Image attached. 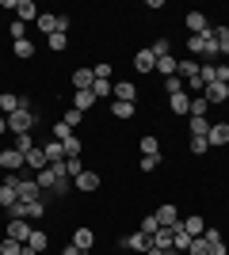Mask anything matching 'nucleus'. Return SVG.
Masks as SVG:
<instances>
[{
	"label": "nucleus",
	"mask_w": 229,
	"mask_h": 255,
	"mask_svg": "<svg viewBox=\"0 0 229 255\" xmlns=\"http://www.w3.org/2000/svg\"><path fill=\"white\" fill-rule=\"evenodd\" d=\"M92 73H96V80H111V73H115V69H111L107 61H99L96 69H92Z\"/></svg>",
	"instance_id": "nucleus-46"
},
{
	"label": "nucleus",
	"mask_w": 229,
	"mask_h": 255,
	"mask_svg": "<svg viewBox=\"0 0 229 255\" xmlns=\"http://www.w3.org/2000/svg\"><path fill=\"white\" fill-rule=\"evenodd\" d=\"M199 69H203V65H199L195 57H184V61L176 65V73H180V80H191V76H199Z\"/></svg>",
	"instance_id": "nucleus-21"
},
{
	"label": "nucleus",
	"mask_w": 229,
	"mask_h": 255,
	"mask_svg": "<svg viewBox=\"0 0 229 255\" xmlns=\"http://www.w3.org/2000/svg\"><path fill=\"white\" fill-rule=\"evenodd\" d=\"M46 198H50V194H46ZM46 198H38V202H27V221H38V217L46 213Z\"/></svg>",
	"instance_id": "nucleus-33"
},
{
	"label": "nucleus",
	"mask_w": 229,
	"mask_h": 255,
	"mask_svg": "<svg viewBox=\"0 0 229 255\" xmlns=\"http://www.w3.org/2000/svg\"><path fill=\"white\" fill-rule=\"evenodd\" d=\"M38 198H46V191L38 187V179H23L19 175V202H38Z\"/></svg>",
	"instance_id": "nucleus-4"
},
{
	"label": "nucleus",
	"mask_w": 229,
	"mask_h": 255,
	"mask_svg": "<svg viewBox=\"0 0 229 255\" xmlns=\"http://www.w3.org/2000/svg\"><path fill=\"white\" fill-rule=\"evenodd\" d=\"M134 69H138V73H153V69H157V57H153L149 50H142L134 57Z\"/></svg>",
	"instance_id": "nucleus-23"
},
{
	"label": "nucleus",
	"mask_w": 229,
	"mask_h": 255,
	"mask_svg": "<svg viewBox=\"0 0 229 255\" xmlns=\"http://www.w3.org/2000/svg\"><path fill=\"white\" fill-rule=\"evenodd\" d=\"M11 38H15V42H23V38H27V27H23V23H19V19L11 23Z\"/></svg>",
	"instance_id": "nucleus-49"
},
{
	"label": "nucleus",
	"mask_w": 229,
	"mask_h": 255,
	"mask_svg": "<svg viewBox=\"0 0 229 255\" xmlns=\"http://www.w3.org/2000/svg\"><path fill=\"white\" fill-rule=\"evenodd\" d=\"M191 240H195V236H187L184 225H180V229H172V252H187V248H191Z\"/></svg>",
	"instance_id": "nucleus-24"
},
{
	"label": "nucleus",
	"mask_w": 229,
	"mask_h": 255,
	"mask_svg": "<svg viewBox=\"0 0 229 255\" xmlns=\"http://www.w3.org/2000/svg\"><path fill=\"white\" fill-rule=\"evenodd\" d=\"M187 255H210L207 236H195V240H191V248H187Z\"/></svg>",
	"instance_id": "nucleus-36"
},
{
	"label": "nucleus",
	"mask_w": 229,
	"mask_h": 255,
	"mask_svg": "<svg viewBox=\"0 0 229 255\" xmlns=\"http://www.w3.org/2000/svg\"><path fill=\"white\" fill-rule=\"evenodd\" d=\"M153 168H161V156H142V171H153Z\"/></svg>",
	"instance_id": "nucleus-50"
},
{
	"label": "nucleus",
	"mask_w": 229,
	"mask_h": 255,
	"mask_svg": "<svg viewBox=\"0 0 229 255\" xmlns=\"http://www.w3.org/2000/svg\"><path fill=\"white\" fill-rule=\"evenodd\" d=\"M149 53L153 57H168V53H172V42H168V38H157V42L149 46Z\"/></svg>",
	"instance_id": "nucleus-35"
},
{
	"label": "nucleus",
	"mask_w": 229,
	"mask_h": 255,
	"mask_svg": "<svg viewBox=\"0 0 229 255\" xmlns=\"http://www.w3.org/2000/svg\"><path fill=\"white\" fill-rule=\"evenodd\" d=\"M61 255H84V252H80L76 244H69V248H61Z\"/></svg>",
	"instance_id": "nucleus-52"
},
{
	"label": "nucleus",
	"mask_w": 229,
	"mask_h": 255,
	"mask_svg": "<svg viewBox=\"0 0 229 255\" xmlns=\"http://www.w3.org/2000/svg\"><path fill=\"white\" fill-rule=\"evenodd\" d=\"M203 99H207V103H226L229 88L226 84H207V88H203Z\"/></svg>",
	"instance_id": "nucleus-11"
},
{
	"label": "nucleus",
	"mask_w": 229,
	"mask_h": 255,
	"mask_svg": "<svg viewBox=\"0 0 229 255\" xmlns=\"http://www.w3.org/2000/svg\"><path fill=\"white\" fill-rule=\"evenodd\" d=\"M73 187L76 191H99V175L96 171H80V175L73 179Z\"/></svg>",
	"instance_id": "nucleus-13"
},
{
	"label": "nucleus",
	"mask_w": 229,
	"mask_h": 255,
	"mask_svg": "<svg viewBox=\"0 0 229 255\" xmlns=\"http://www.w3.org/2000/svg\"><path fill=\"white\" fill-rule=\"evenodd\" d=\"M187 53L191 57H207V65H210V57H218V42H214V34H191L187 38Z\"/></svg>",
	"instance_id": "nucleus-1"
},
{
	"label": "nucleus",
	"mask_w": 229,
	"mask_h": 255,
	"mask_svg": "<svg viewBox=\"0 0 229 255\" xmlns=\"http://www.w3.org/2000/svg\"><path fill=\"white\" fill-rule=\"evenodd\" d=\"M73 244L80 248V252H88V248L96 244V233H92V229H84V225H80V229H76V233H73Z\"/></svg>",
	"instance_id": "nucleus-19"
},
{
	"label": "nucleus",
	"mask_w": 229,
	"mask_h": 255,
	"mask_svg": "<svg viewBox=\"0 0 229 255\" xmlns=\"http://www.w3.org/2000/svg\"><path fill=\"white\" fill-rule=\"evenodd\" d=\"M157 229H161V221H157V213H153V217H145V221H142V229H138V233L153 236V233H157Z\"/></svg>",
	"instance_id": "nucleus-43"
},
{
	"label": "nucleus",
	"mask_w": 229,
	"mask_h": 255,
	"mask_svg": "<svg viewBox=\"0 0 229 255\" xmlns=\"http://www.w3.org/2000/svg\"><path fill=\"white\" fill-rule=\"evenodd\" d=\"M180 225H184L187 236H203V233H207V221H203L199 213H195V217H187V221H180Z\"/></svg>",
	"instance_id": "nucleus-25"
},
{
	"label": "nucleus",
	"mask_w": 229,
	"mask_h": 255,
	"mask_svg": "<svg viewBox=\"0 0 229 255\" xmlns=\"http://www.w3.org/2000/svg\"><path fill=\"white\" fill-rule=\"evenodd\" d=\"M69 137H73V129H69L65 122H57L54 126V141H69Z\"/></svg>",
	"instance_id": "nucleus-48"
},
{
	"label": "nucleus",
	"mask_w": 229,
	"mask_h": 255,
	"mask_svg": "<svg viewBox=\"0 0 229 255\" xmlns=\"http://www.w3.org/2000/svg\"><path fill=\"white\" fill-rule=\"evenodd\" d=\"M168 107H172L176 115H191V96H187V92H176V96H168Z\"/></svg>",
	"instance_id": "nucleus-15"
},
{
	"label": "nucleus",
	"mask_w": 229,
	"mask_h": 255,
	"mask_svg": "<svg viewBox=\"0 0 229 255\" xmlns=\"http://www.w3.org/2000/svg\"><path fill=\"white\" fill-rule=\"evenodd\" d=\"M149 240H153L149 248H161V252H172V229H157V233H153Z\"/></svg>",
	"instance_id": "nucleus-20"
},
{
	"label": "nucleus",
	"mask_w": 229,
	"mask_h": 255,
	"mask_svg": "<svg viewBox=\"0 0 229 255\" xmlns=\"http://www.w3.org/2000/svg\"><path fill=\"white\" fill-rule=\"evenodd\" d=\"M187 27H191V34H207L210 31V23L203 11H187Z\"/></svg>",
	"instance_id": "nucleus-17"
},
{
	"label": "nucleus",
	"mask_w": 229,
	"mask_h": 255,
	"mask_svg": "<svg viewBox=\"0 0 229 255\" xmlns=\"http://www.w3.org/2000/svg\"><path fill=\"white\" fill-rule=\"evenodd\" d=\"M164 92H168V96L184 92V80H180V76H164Z\"/></svg>",
	"instance_id": "nucleus-42"
},
{
	"label": "nucleus",
	"mask_w": 229,
	"mask_h": 255,
	"mask_svg": "<svg viewBox=\"0 0 229 255\" xmlns=\"http://www.w3.org/2000/svg\"><path fill=\"white\" fill-rule=\"evenodd\" d=\"M168 255H176V252H168Z\"/></svg>",
	"instance_id": "nucleus-55"
},
{
	"label": "nucleus",
	"mask_w": 229,
	"mask_h": 255,
	"mask_svg": "<svg viewBox=\"0 0 229 255\" xmlns=\"http://www.w3.org/2000/svg\"><path fill=\"white\" fill-rule=\"evenodd\" d=\"M42 152H46V160H50V164H61V160H65V145H61V141H54V137H50V145H42Z\"/></svg>",
	"instance_id": "nucleus-22"
},
{
	"label": "nucleus",
	"mask_w": 229,
	"mask_h": 255,
	"mask_svg": "<svg viewBox=\"0 0 229 255\" xmlns=\"http://www.w3.org/2000/svg\"><path fill=\"white\" fill-rule=\"evenodd\" d=\"M19 107H27V99L11 96V92H4V96H0V115H4V118H8V115H15Z\"/></svg>",
	"instance_id": "nucleus-10"
},
{
	"label": "nucleus",
	"mask_w": 229,
	"mask_h": 255,
	"mask_svg": "<svg viewBox=\"0 0 229 255\" xmlns=\"http://www.w3.org/2000/svg\"><path fill=\"white\" fill-rule=\"evenodd\" d=\"M61 145H65V156H80V137H69V141H61Z\"/></svg>",
	"instance_id": "nucleus-45"
},
{
	"label": "nucleus",
	"mask_w": 229,
	"mask_h": 255,
	"mask_svg": "<svg viewBox=\"0 0 229 255\" xmlns=\"http://www.w3.org/2000/svg\"><path fill=\"white\" fill-rule=\"evenodd\" d=\"M34 122H38V115H34L31 107H19L15 115H8V133H31Z\"/></svg>",
	"instance_id": "nucleus-2"
},
{
	"label": "nucleus",
	"mask_w": 229,
	"mask_h": 255,
	"mask_svg": "<svg viewBox=\"0 0 229 255\" xmlns=\"http://www.w3.org/2000/svg\"><path fill=\"white\" fill-rule=\"evenodd\" d=\"M61 122H65V126H69V129H73V126H76V122H80V111H65V118H61Z\"/></svg>",
	"instance_id": "nucleus-51"
},
{
	"label": "nucleus",
	"mask_w": 229,
	"mask_h": 255,
	"mask_svg": "<svg viewBox=\"0 0 229 255\" xmlns=\"http://www.w3.org/2000/svg\"><path fill=\"white\" fill-rule=\"evenodd\" d=\"M0 133H8V118L0 115Z\"/></svg>",
	"instance_id": "nucleus-53"
},
{
	"label": "nucleus",
	"mask_w": 229,
	"mask_h": 255,
	"mask_svg": "<svg viewBox=\"0 0 229 255\" xmlns=\"http://www.w3.org/2000/svg\"><path fill=\"white\" fill-rule=\"evenodd\" d=\"M46 248H50V236H46L42 229H34V233H31V240L23 244V252H27V255H42Z\"/></svg>",
	"instance_id": "nucleus-6"
},
{
	"label": "nucleus",
	"mask_w": 229,
	"mask_h": 255,
	"mask_svg": "<svg viewBox=\"0 0 229 255\" xmlns=\"http://www.w3.org/2000/svg\"><path fill=\"white\" fill-rule=\"evenodd\" d=\"M0 255H23V244H19V240H8V236H4V240H0Z\"/></svg>",
	"instance_id": "nucleus-37"
},
{
	"label": "nucleus",
	"mask_w": 229,
	"mask_h": 255,
	"mask_svg": "<svg viewBox=\"0 0 229 255\" xmlns=\"http://www.w3.org/2000/svg\"><path fill=\"white\" fill-rule=\"evenodd\" d=\"M92 96L96 99H111V80H96V84H92Z\"/></svg>",
	"instance_id": "nucleus-41"
},
{
	"label": "nucleus",
	"mask_w": 229,
	"mask_h": 255,
	"mask_svg": "<svg viewBox=\"0 0 229 255\" xmlns=\"http://www.w3.org/2000/svg\"><path fill=\"white\" fill-rule=\"evenodd\" d=\"M19 168H27V164H23V152H15V149H4L0 152V171H19Z\"/></svg>",
	"instance_id": "nucleus-5"
},
{
	"label": "nucleus",
	"mask_w": 229,
	"mask_h": 255,
	"mask_svg": "<svg viewBox=\"0 0 229 255\" xmlns=\"http://www.w3.org/2000/svg\"><path fill=\"white\" fill-rule=\"evenodd\" d=\"M31 225L27 221H8V240H19V244H27V240H31Z\"/></svg>",
	"instance_id": "nucleus-8"
},
{
	"label": "nucleus",
	"mask_w": 229,
	"mask_h": 255,
	"mask_svg": "<svg viewBox=\"0 0 229 255\" xmlns=\"http://www.w3.org/2000/svg\"><path fill=\"white\" fill-rule=\"evenodd\" d=\"M11 53L27 61V57H34V42H31V38H23V42H11Z\"/></svg>",
	"instance_id": "nucleus-29"
},
{
	"label": "nucleus",
	"mask_w": 229,
	"mask_h": 255,
	"mask_svg": "<svg viewBox=\"0 0 229 255\" xmlns=\"http://www.w3.org/2000/svg\"><path fill=\"white\" fill-rule=\"evenodd\" d=\"M80 171H84V164H80V156H65V175H69V179H76Z\"/></svg>",
	"instance_id": "nucleus-38"
},
{
	"label": "nucleus",
	"mask_w": 229,
	"mask_h": 255,
	"mask_svg": "<svg viewBox=\"0 0 229 255\" xmlns=\"http://www.w3.org/2000/svg\"><path fill=\"white\" fill-rule=\"evenodd\" d=\"M111 115L126 122V118H134V103H119V99H115V103H111Z\"/></svg>",
	"instance_id": "nucleus-32"
},
{
	"label": "nucleus",
	"mask_w": 229,
	"mask_h": 255,
	"mask_svg": "<svg viewBox=\"0 0 229 255\" xmlns=\"http://www.w3.org/2000/svg\"><path fill=\"white\" fill-rule=\"evenodd\" d=\"M157 221H161V229H180V217H176V206H161V210H157Z\"/></svg>",
	"instance_id": "nucleus-16"
},
{
	"label": "nucleus",
	"mask_w": 229,
	"mask_h": 255,
	"mask_svg": "<svg viewBox=\"0 0 229 255\" xmlns=\"http://www.w3.org/2000/svg\"><path fill=\"white\" fill-rule=\"evenodd\" d=\"M11 149H15V152H23V156H27V152L34 149V141H31V133H15V145H11Z\"/></svg>",
	"instance_id": "nucleus-34"
},
{
	"label": "nucleus",
	"mask_w": 229,
	"mask_h": 255,
	"mask_svg": "<svg viewBox=\"0 0 229 255\" xmlns=\"http://www.w3.org/2000/svg\"><path fill=\"white\" fill-rule=\"evenodd\" d=\"M92 84H96V73H92V69H76L73 73V88L76 92H92Z\"/></svg>",
	"instance_id": "nucleus-9"
},
{
	"label": "nucleus",
	"mask_w": 229,
	"mask_h": 255,
	"mask_svg": "<svg viewBox=\"0 0 229 255\" xmlns=\"http://www.w3.org/2000/svg\"><path fill=\"white\" fill-rule=\"evenodd\" d=\"M111 99H119V103H134V99H138L134 80H115V84H111Z\"/></svg>",
	"instance_id": "nucleus-3"
},
{
	"label": "nucleus",
	"mask_w": 229,
	"mask_h": 255,
	"mask_svg": "<svg viewBox=\"0 0 229 255\" xmlns=\"http://www.w3.org/2000/svg\"><path fill=\"white\" fill-rule=\"evenodd\" d=\"M207 141L210 145H229V122H214L210 133H207Z\"/></svg>",
	"instance_id": "nucleus-12"
},
{
	"label": "nucleus",
	"mask_w": 229,
	"mask_h": 255,
	"mask_svg": "<svg viewBox=\"0 0 229 255\" xmlns=\"http://www.w3.org/2000/svg\"><path fill=\"white\" fill-rule=\"evenodd\" d=\"M207 99H203V96H195V99H191V115H195V118H207ZM191 115H187V118H191Z\"/></svg>",
	"instance_id": "nucleus-40"
},
{
	"label": "nucleus",
	"mask_w": 229,
	"mask_h": 255,
	"mask_svg": "<svg viewBox=\"0 0 229 255\" xmlns=\"http://www.w3.org/2000/svg\"><path fill=\"white\" fill-rule=\"evenodd\" d=\"M145 255H168V252H161V248H149V252H145Z\"/></svg>",
	"instance_id": "nucleus-54"
},
{
	"label": "nucleus",
	"mask_w": 229,
	"mask_h": 255,
	"mask_svg": "<svg viewBox=\"0 0 229 255\" xmlns=\"http://www.w3.org/2000/svg\"><path fill=\"white\" fill-rule=\"evenodd\" d=\"M176 65H180V61H176L172 53H168V57H157V73H164V76H176Z\"/></svg>",
	"instance_id": "nucleus-31"
},
{
	"label": "nucleus",
	"mask_w": 229,
	"mask_h": 255,
	"mask_svg": "<svg viewBox=\"0 0 229 255\" xmlns=\"http://www.w3.org/2000/svg\"><path fill=\"white\" fill-rule=\"evenodd\" d=\"M149 236L145 233H130V236H122V248H126V252H149Z\"/></svg>",
	"instance_id": "nucleus-7"
},
{
	"label": "nucleus",
	"mask_w": 229,
	"mask_h": 255,
	"mask_svg": "<svg viewBox=\"0 0 229 255\" xmlns=\"http://www.w3.org/2000/svg\"><path fill=\"white\" fill-rule=\"evenodd\" d=\"M226 88H229V84H226Z\"/></svg>",
	"instance_id": "nucleus-57"
},
{
	"label": "nucleus",
	"mask_w": 229,
	"mask_h": 255,
	"mask_svg": "<svg viewBox=\"0 0 229 255\" xmlns=\"http://www.w3.org/2000/svg\"><path fill=\"white\" fill-rule=\"evenodd\" d=\"M187 149L195 152V156H203V152L210 149V141H207V137H191V145H187Z\"/></svg>",
	"instance_id": "nucleus-44"
},
{
	"label": "nucleus",
	"mask_w": 229,
	"mask_h": 255,
	"mask_svg": "<svg viewBox=\"0 0 229 255\" xmlns=\"http://www.w3.org/2000/svg\"><path fill=\"white\" fill-rule=\"evenodd\" d=\"M23 164H27V168H34V175H38V171H42L46 164H50V160H46V152L38 149V145H34V149L27 152V156H23Z\"/></svg>",
	"instance_id": "nucleus-14"
},
{
	"label": "nucleus",
	"mask_w": 229,
	"mask_h": 255,
	"mask_svg": "<svg viewBox=\"0 0 229 255\" xmlns=\"http://www.w3.org/2000/svg\"><path fill=\"white\" fill-rule=\"evenodd\" d=\"M15 15H19V23H27V19H38L42 11L34 8V0H19V4H15Z\"/></svg>",
	"instance_id": "nucleus-18"
},
{
	"label": "nucleus",
	"mask_w": 229,
	"mask_h": 255,
	"mask_svg": "<svg viewBox=\"0 0 229 255\" xmlns=\"http://www.w3.org/2000/svg\"><path fill=\"white\" fill-rule=\"evenodd\" d=\"M214 84H229V65H214Z\"/></svg>",
	"instance_id": "nucleus-47"
},
{
	"label": "nucleus",
	"mask_w": 229,
	"mask_h": 255,
	"mask_svg": "<svg viewBox=\"0 0 229 255\" xmlns=\"http://www.w3.org/2000/svg\"><path fill=\"white\" fill-rule=\"evenodd\" d=\"M92 103H96V96H92V92H76V96H73V111H80V115H84V111H92Z\"/></svg>",
	"instance_id": "nucleus-27"
},
{
	"label": "nucleus",
	"mask_w": 229,
	"mask_h": 255,
	"mask_svg": "<svg viewBox=\"0 0 229 255\" xmlns=\"http://www.w3.org/2000/svg\"><path fill=\"white\" fill-rule=\"evenodd\" d=\"M187 129H191V137H207V133H210V126H207V118H195V115L187 118Z\"/></svg>",
	"instance_id": "nucleus-28"
},
{
	"label": "nucleus",
	"mask_w": 229,
	"mask_h": 255,
	"mask_svg": "<svg viewBox=\"0 0 229 255\" xmlns=\"http://www.w3.org/2000/svg\"><path fill=\"white\" fill-rule=\"evenodd\" d=\"M142 156H161V141L153 137V133H145V137H142Z\"/></svg>",
	"instance_id": "nucleus-30"
},
{
	"label": "nucleus",
	"mask_w": 229,
	"mask_h": 255,
	"mask_svg": "<svg viewBox=\"0 0 229 255\" xmlns=\"http://www.w3.org/2000/svg\"><path fill=\"white\" fill-rule=\"evenodd\" d=\"M23 255H27V252H23Z\"/></svg>",
	"instance_id": "nucleus-56"
},
{
	"label": "nucleus",
	"mask_w": 229,
	"mask_h": 255,
	"mask_svg": "<svg viewBox=\"0 0 229 255\" xmlns=\"http://www.w3.org/2000/svg\"><path fill=\"white\" fill-rule=\"evenodd\" d=\"M46 46H50L54 53H61V50L69 46V34H50V38H46Z\"/></svg>",
	"instance_id": "nucleus-39"
},
{
	"label": "nucleus",
	"mask_w": 229,
	"mask_h": 255,
	"mask_svg": "<svg viewBox=\"0 0 229 255\" xmlns=\"http://www.w3.org/2000/svg\"><path fill=\"white\" fill-rule=\"evenodd\" d=\"M210 34H214V42H218V53L229 57V27H214Z\"/></svg>",
	"instance_id": "nucleus-26"
}]
</instances>
